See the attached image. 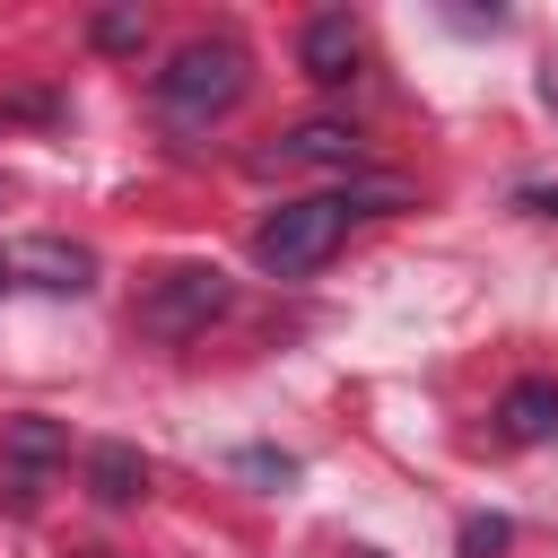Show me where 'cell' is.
<instances>
[{
	"label": "cell",
	"instance_id": "cell-8",
	"mask_svg": "<svg viewBox=\"0 0 558 558\" xmlns=\"http://www.w3.org/2000/svg\"><path fill=\"white\" fill-rule=\"evenodd\" d=\"M87 497L96 506H140L148 497V462H140V445H87Z\"/></svg>",
	"mask_w": 558,
	"mask_h": 558
},
{
	"label": "cell",
	"instance_id": "cell-17",
	"mask_svg": "<svg viewBox=\"0 0 558 558\" xmlns=\"http://www.w3.org/2000/svg\"><path fill=\"white\" fill-rule=\"evenodd\" d=\"M0 279H9V270H0Z\"/></svg>",
	"mask_w": 558,
	"mask_h": 558
},
{
	"label": "cell",
	"instance_id": "cell-12",
	"mask_svg": "<svg viewBox=\"0 0 558 558\" xmlns=\"http://www.w3.org/2000/svg\"><path fill=\"white\" fill-rule=\"evenodd\" d=\"M506 541H514V523H506V514H471V523H462V558H497Z\"/></svg>",
	"mask_w": 558,
	"mask_h": 558
},
{
	"label": "cell",
	"instance_id": "cell-5",
	"mask_svg": "<svg viewBox=\"0 0 558 558\" xmlns=\"http://www.w3.org/2000/svg\"><path fill=\"white\" fill-rule=\"evenodd\" d=\"M357 157H366V148H357V131H349V122H331V113H314V122H296L262 166H331V174H357Z\"/></svg>",
	"mask_w": 558,
	"mask_h": 558
},
{
	"label": "cell",
	"instance_id": "cell-7",
	"mask_svg": "<svg viewBox=\"0 0 558 558\" xmlns=\"http://www.w3.org/2000/svg\"><path fill=\"white\" fill-rule=\"evenodd\" d=\"M497 436H506V445H549V436H558V384H549V375L506 384V401H497Z\"/></svg>",
	"mask_w": 558,
	"mask_h": 558
},
{
	"label": "cell",
	"instance_id": "cell-2",
	"mask_svg": "<svg viewBox=\"0 0 558 558\" xmlns=\"http://www.w3.org/2000/svg\"><path fill=\"white\" fill-rule=\"evenodd\" d=\"M340 235H349V209H340L331 192H305V201H279V209L253 227V262H262L270 279H305V270H323V262L340 253Z\"/></svg>",
	"mask_w": 558,
	"mask_h": 558
},
{
	"label": "cell",
	"instance_id": "cell-16",
	"mask_svg": "<svg viewBox=\"0 0 558 558\" xmlns=\"http://www.w3.org/2000/svg\"><path fill=\"white\" fill-rule=\"evenodd\" d=\"M349 558H384V549H349Z\"/></svg>",
	"mask_w": 558,
	"mask_h": 558
},
{
	"label": "cell",
	"instance_id": "cell-13",
	"mask_svg": "<svg viewBox=\"0 0 558 558\" xmlns=\"http://www.w3.org/2000/svg\"><path fill=\"white\" fill-rule=\"evenodd\" d=\"M235 471H253V480H296L288 453H235Z\"/></svg>",
	"mask_w": 558,
	"mask_h": 558
},
{
	"label": "cell",
	"instance_id": "cell-10",
	"mask_svg": "<svg viewBox=\"0 0 558 558\" xmlns=\"http://www.w3.org/2000/svg\"><path fill=\"white\" fill-rule=\"evenodd\" d=\"M87 35H96V52H140V44H148V17H140V9H96Z\"/></svg>",
	"mask_w": 558,
	"mask_h": 558
},
{
	"label": "cell",
	"instance_id": "cell-1",
	"mask_svg": "<svg viewBox=\"0 0 558 558\" xmlns=\"http://www.w3.org/2000/svg\"><path fill=\"white\" fill-rule=\"evenodd\" d=\"M244 87H253V52H244L235 35H192V44H174L166 70L148 78V96H157V113H166L174 131H209L218 113L244 105Z\"/></svg>",
	"mask_w": 558,
	"mask_h": 558
},
{
	"label": "cell",
	"instance_id": "cell-14",
	"mask_svg": "<svg viewBox=\"0 0 558 558\" xmlns=\"http://www.w3.org/2000/svg\"><path fill=\"white\" fill-rule=\"evenodd\" d=\"M514 209H532V218H558V183H523V192H514Z\"/></svg>",
	"mask_w": 558,
	"mask_h": 558
},
{
	"label": "cell",
	"instance_id": "cell-15",
	"mask_svg": "<svg viewBox=\"0 0 558 558\" xmlns=\"http://www.w3.org/2000/svg\"><path fill=\"white\" fill-rule=\"evenodd\" d=\"M541 105H549V113H558V52H549V61H541Z\"/></svg>",
	"mask_w": 558,
	"mask_h": 558
},
{
	"label": "cell",
	"instance_id": "cell-4",
	"mask_svg": "<svg viewBox=\"0 0 558 558\" xmlns=\"http://www.w3.org/2000/svg\"><path fill=\"white\" fill-rule=\"evenodd\" d=\"M357 52H366V35H357L349 9H323V17L296 26V70H305L314 87H349V78H357Z\"/></svg>",
	"mask_w": 558,
	"mask_h": 558
},
{
	"label": "cell",
	"instance_id": "cell-9",
	"mask_svg": "<svg viewBox=\"0 0 558 558\" xmlns=\"http://www.w3.org/2000/svg\"><path fill=\"white\" fill-rule=\"evenodd\" d=\"M70 453V436L52 427V418H9V462H17V506L35 497V471L44 462H61Z\"/></svg>",
	"mask_w": 558,
	"mask_h": 558
},
{
	"label": "cell",
	"instance_id": "cell-6",
	"mask_svg": "<svg viewBox=\"0 0 558 558\" xmlns=\"http://www.w3.org/2000/svg\"><path fill=\"white\" fill-rule=\"evenodd\" d=\"M0 270H9V279H35V288L78 296V288H87V270H96V253H87V244H61V235H26Z\"/></svg>",
	"mask_w": 558,
	"mask_h": 558
},
{
	"label": "cell",
	"instance_id": "cell-3",
	"mask_svg": "<svg viewBox=\"0 0 558 558\" xmlns=\"http://www.w3.org/2000/svg\"><path fill=\"white\" fill-rule=\"evenodd\" d=\"M227 305H235V288H227L218 262H174V270L140 296V331H157V340H201Z\"/></svg>",
	"mask_w": 558,
	"mask_h": 558
},
{
	"label": "cell",
	"instance_id": "cell-11",
	"mask_svg": "<svg viewBox=\"0 0 558 558\" xmlns=\"http://www.w3.org/2000/svg\"><path fill=\"white\" fill-rule=\"evenodd\" d=\"M331 201H340L349 218H384V209H401V183H349V174H340Z\"/></svg>",
	"mask_w": 558,
	"mask_h": 558
}]
</instances>
